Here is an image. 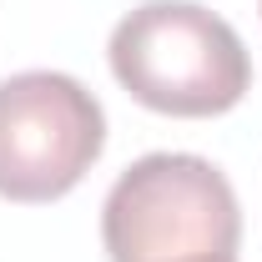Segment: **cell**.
<instances>
[{
  "mask_svg": "<svg viewBox=\"0 0 262 262\" xmlns=\"http://www.w3.org/2000/svg\"><path fill=\"white\" fill-rule=\"evenodd\" d=\"M111 76L162 116H222L252 86L242 35L196 0H146L111 31Z\"/></svg>",
  "mask_w": 262,
  "mask_h": 262,
  "instance_id": "cell-1",
  "label": "cell"
},
{
  "mask_svg": "<svg viewBox=\"0 0 262 262\" xmlns=\"http://www.w3.org/2000/svg\"><path fill=\"white\" fill-rule=\"evenodd\" d=\"M111 262H232L242 212L232 182L192 151H151L131 162L101 207Z\"/></svg>",
  "mask_w": 262,
  "mask_h": 262,
  "instance_id": "cell-2",
  "label": "cell"
},
{
  "mask_svg": "<svg viewBox=\"0 0 262 262\" xmlns=\"http://www.w3.org/2000/svg\"><path fill=\"white\" fill-rule=\"evenodd\" d=\"M106 151L101 101L66 71L0 81V196L56 202Z\"/></svg>",
  "mask_w": 262,
  "mask_h": 262,
  "instance_id": "cell-3",
  "label": "cell"
},
{
  "mask_svg": "<svg viewBox=\"0 0 262 262\" xmlns=\"http://www.w3.org/2000/svg\"><path fill=\"white\" fill-rule=\"evenodd\" d=\"M232 262H237V257H232Z\"/></svg>",
  "mask_w": 262,
  "mask_h": 262,
  "instance_id": "cell-4",
  "label": "cell"
}]
</instances>
